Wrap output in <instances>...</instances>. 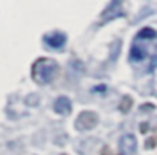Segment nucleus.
Returning <instances> with one entry per match:
<instances>
[{
    "label": "nucleus",
    "mask_w": 157,
    "mask_h": 155,
    "mask_svg": "<svg viewBox=\"0 0 157 155\" xmlns=\"http://www.w3.org/2000/svg\"><path fill=\"white\" fill-rule=\"evenodd\" d=\"M58 73V64L52 59H38L34 65V79L41 84H49Z\"/></svg>",
    "instance_id": "1"
},
{
    "label": "nucleus",
    "mask_w": 157,
    "mask_h": 155,
    "mask_svg": "<svg viewBox=\"0 0 157 155\" xmlns=\"http://www.w3.org/2000/svg\"><path fill=\"white\" fill-rule=\"evenodd\" d=\"M67 41V37L64 32L55 31V32H49L43 37V43L49 47V49H61Z\"/></svg>",
    "instance_id": "2"
},
{
    "label": "nucleus",
    "mask_w": 157,
    "mask_h": 155,
    "mask_svg": "<svg viewBox=\"0 0 157 155\" xmlns=\"http://www.w3.org/2000/svg\"><path fill=\"white\" fill-rule=\"evenodd\" d=\"M53 111L59 116H69L72 111V102L66 96H59L53 103Z\"/></svg>",
    "instance_id": "3"
},
{
    "label": "nucleus",
    "mask_w": 157,
    "mask_h": 155,
    "mask_svg": "<svg viewBox=\"0 0 157 155\" xmlns=\"http://www.w3.org/2000/svg\"><path fill=\"white\" fill-rule=\"evenodd\" d=\"M147 56V50L144 47V44H140V41H134V44L131 46V52H130V59L131 61H142Z\"/></svg>",
    "instance_id": "4"
},
{
    "label": "nucleus",
    "mask_w": 157,
    "mask_h": 155,
    "mask_svg": "<svg viewBox=\"0 0 157 155\" xmlns=\"http://www.w3.org/2000/svg\"><path fill=\"white\" fill-rule=\"evenodd\" d=\"M156 37H157V32L154 29H151V28H144V29L137 34L136 40H153V38H156Z\"/></svg>",
    "instance_id": "5"
}]
</instances>
